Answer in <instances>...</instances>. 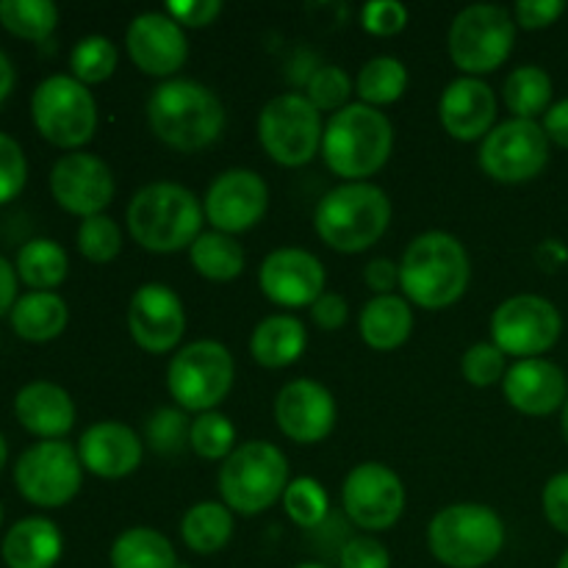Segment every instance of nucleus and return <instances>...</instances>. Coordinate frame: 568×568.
Returning a JSON list of instances; mask_svg holds the SVG:
<instances>
[{"label":"nucleus","mask_w":568,"mask_h":568,"mask_svg":"<svg viewBox=\"0 0 568 568\" xmlns=\"http://www.w3.org/2000/svg\"><path fill=\"white\" fill-rule=\"evenodd\" d=\"M469 253L453 233L427 231L416 236L399 261V288L414 305L442 311L469 288Z\"/></svg>","instance_id":"nucleus-1"},{"label":"nucleus","mask_w":568,"mask_h":568,"mask_svg":"<svg viewBox=\"0 0 568 568\" xmlns=\"http://www.w3.org/2000/svg\"><path fill=\"white\" fill-rule=\"evenodd\" d=\"M148 122L166 148L197 153L220 139L225 128V109L205 83L170 78L150 94Z\"/></svg>","instance_id":"nucleus-2"},{"label":"nucleus","mask_w":568,"mask_h":568,"mask_svg":"<svg viewBox=\"0 0 568 568\" xmlns=\"http://www.w3.org/2000/svg\"><path fill=\"white\" fill-rule=\"evenodd\" d=\"M133 242L148 253L189 250L203 231V205L181 183H148L133 194L125 211Z\"/></svg>","instance_id":"nucleus-3"},{"label":"nucleus","mask_w":568,"mask_h":568,"mask_svg":"<svg viewBox=\"0 0 568 568\" xmlns=\"http://www.w3.org/2000/svg\"><path fill=\"white\" fill-rule=\"evenodd\" d=\"M392 150V120L366 103H349L331 114L322 133V159L327 170L347 183H361L381 172Z\"/></svg>","instance_id":"nucleus-4"},{"label":"nucleus","mask_w":568,"mask_h":568,"mask_svg":"<svg viewBox=\"0 0 568 568\" xmlns=\"http://www.w3.org/2000/svg\"><path fill=\"white\" fill-rule=\"evenodd\" d=\"M392 222V200L369 181L342 183L320 200L314 227L327 247L338 253H364L381 242Z\"/></svg>","instance_id":"nucleus-5"},{"label":"nucleus","mask_w":568,"mask_h":568,"mask_svg":"<svg viewBox=\"0 0 568 568\" xmlns=\"http://www.w3.org/2000/svg\"><path fill=\"white\" fill-rule=\"evenodd\" d=\"M427 547L447 568H483L503 552L505 521L488 505H449L430 519Z\"/></svg>","instance_id":"nucleus-6"},{"label":"nucleus","mask_w":568,"mask_h":568,"mask_svg":"<svg viewBox=\"0 0 568 568\" xmlns=\"http://www.w3.org/2000/svg\"><path fill=\"white\" fill-rule=\"evenodd\" d=\"M288 460L275 444L247 442L233 449L220 466L222 503L242 516H258L283 499L288 486Z\"/></svg>","instance_id":"nucleus-7"},{"label":"nucleus","mask_w":568,"mask_h":568,"mask_svg":"<svg viewBox=\"0 0 568 568\" xmlns=\"http://www.w3.org/2000/svg\"><path fill=\"white\" fill-rule=\"evenodd\" d=\"M236 364L225 344L200 338L172 355L166 366V388L183 410L209 414L231 394Z\"/></svg>","instance_id":"nucleus-8"},{"label":"nucleus","mask_w":568,"mask_h":568,"mask_svg":"<svg viewBox=\"0 0 568 568\" xmlns=\"http://www.w3.org/2000/svg\"><path fill=\"white\" fill-rule=\"evenodd\" d=\"M514 42L516 22L503 6H466L449 26V55L455 67L471 78L499 70L514 53Z\"/></svg>","instance_id":"nucleus-9"},{"label":"nucleus","mask_w":568,"mask_h":568,"mask_svg":"<svg viewBox=\"0 0 568 568\" xmlns=\"http://www.w3.org/2000/svg\"><path fill=\"white\" fill-rule=\"evenodd\" d=\"M31 116L50 144L64 150L83 148L98 131V103L72 75H50L33 89Z\"/></svg>","instance_id":"nucleus-10"},{"label":"nucleus","mask_w":568,"mask_h":568,"mask_svg":"<svg viewBox=\"0 0 568 568\" xmlns=\"http://www.w3.org/2000/svg\"><path fill=\"white\" fill-rule=\"evenodd\" d=\"M322 111L305 94L272 98L258 114V142L275 164L305 166L322 150Z\"/></svg>","instance_id":"nucleus-11"},{"label":"nucleus","mask_w":568,"mask_h":568,"mask_svg":"<svg viewBox=\"0 0 568 568\" xmlns=\"http://www.w3.org/2000/svg\"><path fill=\"white\" fill-rule=\"evenodd\" d=\"M17 491L37 508H61L81 491L83 464L67 442H39L14 466Z\"/></svg>","instance_id":"nucleus-12"},{"label":"nucleus","mask_w":568,"mask_h":568,"mask_svg":"<svg viewBox=\"0 0 568 568\" xmlns=\"http://www.w3.org/2000/svg\"><path fill=\"white\" fill-rule=\"evenodd\" d=\"M564 320L549 300L538 294H516L497 305L491 316L494 344L514 358H538L558 344Z\"/></svg>","instance_id":"nucleus-13"},{"label":"nucleus","mask_w":568,"mask_h":568,"mask_svg":"<svg viewBox=\"0 0 568 568\" xmlns=\"http://www.w3.org/2000/svg\"><path fill=\"white\" fill-rule=\"evenodd\" d=\"M549 139L536 120H508L494 125L480 144V166L497 183H527L544 172Z\"/></svg>","instance_id":"nucleus-14"},{"label":"nucleus","mask_w":568,"mask_h":568,"mask_svg":"<svg viewBox=\"0 0 568 568\" xmlns=\"http://www.w3.org/2000/svg\"><path fill=\"white\" fill-rule=\"evenodd\" d=\"M342 503L353 525L366 532L388 530L405 510V486L386 464H358L342 486Z\"/></svg>","instance_id":"nucleus-15"},{"label":"nucleus","mask_w":568,"mask_h":568,"mask_svg":"<svg viewBox=\"0 0 568 568\" xmlns=\"http://www.w3.org/2000/svg\"><path fill=\"white\" fill-rule=\"evenodd\" d=\"M266 209H270V189L264 178L242 166L216 175L203 200L205 220L214 225V231L227 236L253 231L264 220Z\"/></svg>","instance_id":"nucleus-16"},{"label":"nucleus","mask_w":568,"mask_h":568,"mask_svg":"<svg viewBox=\"0 0 568 568\" xmlns=\"http://www.w3.org/2000/svg\"><path fill=\"white\" fill-rule=\"evenodd\" d=\"M50 192L61 209L89 220V216L103 214L114 200V175L103 159L78 150V153L61 155L53 164Z\"/></svg>","instance_id":"nucleus-17"},{"label":"nucleus","mask_w":568,"mask_h":568,"mask_svg":"<svg viewBox=\"0 0 568 568\" xmlns=\"http://www.w3.org/2000/svg\"><path fill=\"white\" fill-rule=\"evenodd\" d=\"M128 331L144 353H172L186 333V311L181 297L164 283L139 286L128 305Z\"/></svg>","instance_id":"nucleus-18"},{"label":"nucleus","mask_w":568,"mask_h":568,"mask_svg":"<svg viewBox=\"0 0 568 568\" xmlns=\"http://www.w3.org/2000/svg\"><path fill=\"white\" fill-rule=\"evenodd\" d=\"M325 266L314 253L300 247H281L264 258L258 286L270 303L281 308H305L325 294Z\"/></svg>","instance_id":"nucleus-19"},{"label":"nucleus","mask_w":568,"mask_h":568,"mask_svg":"<svg viewBox=\"0 0 568 568\" xmlns=\"http://www.w3.org/2000/svg\"><path fill=\"white\" fill-rule=\"evenodd\" d=\"M275 422L294 444H320L336 427V399L322 383L300 377L277 392Z\"/></svg>","instance_id":"nucleus-20"},{"label":"nucleus","mask_w":568,"mask_h":568,"mask_svg":"<svg viewBox=\"0 0 568 568\" xmlns=\"http://www.w3.org/2000/svg\"><path fill=\"white\" fill-rule=\"evenodd\" d=\"M125 48L133 64L153 78H170L186 64L189 42L183 28L161 11L133 17L125 31Z\"/></svg>","instance_id":"nucleus-21"},{"label":"nucleus","mask_w":568,"mask_h":568,"mask_svg":"<svg viewBox=\"0 0 568 568\" xmlns=\"http://www.w3.org/2000/svg\"><path fill=\"white\" fill-rule=\"evenodd\" d=\"M438 120H442L444 131L458 142L486 139L494 131V120H497L494 89L480 78H455L438 100Z\"/></svg>","instance_id":"nucleus-22"},{"label":"nucleus","mask_w":568,"mask_h":568,"mask_svg":"<svg viewBox=\"0 0 568 568\" xmlns=\"http://www.w3.org/2000/svg\"><path fill=\"white\" fill-rule=\"evenodd\" d=\"M78 458L83 469L103 480H122L133 475L144 458V444L122 422H94L78 442Z\"/></svg>","instance_id":"nucleus-23"},{"label":"nucleus","mask_w":568,"mask_h":568,"mask_svg":"<svg viewBox=\"0 0 568 568\" xmlns=\"http://www.w3.org/2000/svg\"><path fill=\"white\" fill-rule=\"evenodd\" d=\"M505 399L510 408L525 416H549L564 408L568 399V381L558 364L547 358L516 361L503 381Z\"/></svg>","instance_id":"nucleus-24"},{"label":"nucleus","mask_w":568,"mask_h":568,"mask_svg":"<svg viewBox=\"0 0 568 568\" xmlns=\"http://www.w3.org/2000/svg\"><path fill=\"white\" fill-rule=\"evenodd\" d=\"M17 422L42 442H61L75 425V403L61 386L48 381L28 383L14 397Z\"/></svg>","instance_id":"nucleus-25"},{"label":"nucleus","mask_w":568,"mask_h":568,"mask_svg":"<svg viewBox=\"0 0 568 568\" xmlns=\"http://www.w3.org/2000/svg\"><path fill=\"white\" fill-rule=\"evenodd\" d=\"M0 555L9 568H53L64 555V536L55 521L28 516L6 532Z\"/></svg>","instance_id":"nucleus-26"},{"label":"nucleus","mask_w":568,"mask_h":568,"mask_svg":"<svg viewBox=\"0 0 568 568\" xmlns=\"http://www.w3.org/2000/svg\"><path fill=\"white\" fill-rule=\"evenodd\" d=\"M308 347L305 325L292 314H272L255 325L250 336V355L266 369H286L297 364Z\"/></svg>","instance_id":"nucleus-27"},{"label":"nucleus","mask_w":568,"mask_h":568,"mask_svg":"<svg viewBox=\"0 0 568 568\" xmlns=\"http://www.w3.org/2000/svg\"><path fill=\"white\" fill-rule=\"evenodd\" d=\"M358 331L372 349L392 353V349L403 347L414 333V311H410L408 300L397 297V294L372 297L361 311Z\"/></svg>","instance_id":"nucleus-28"},{"label":"nucleus","mask_w":568,"mask_h":568,"mask_svg":"<svg viewBox=\"0 0 568 568\" xmlns=\"http://www.w3.org/2000/svg\"><path fill=\"white\" fill-rule=\"evenodd\" d=\"M11 327L22 342H53L70 322L67 303L55 292H28L11 308Z\"/></svg>","instance_id":"nucleus-29"},{"label":"nucleus","mask_w":568,"mask_h":568,"mask_svg":"<svg viewBox=\"0 0 568 568\" xmlns=\"http://www.w3.org/2000/svg\"><path fill=\"white\" fill-rule=\"evenodd\" d=\"M109 564L111 568H178V555L164 532L131 527L114 538Z\"/></svg>","instance_id":"nucleus-30"},{"label":"nucleus","mask_w":568,"mask_h":568,"mask_svg":"<svg viewBox=\"0 0 568 568\" xmlns=\"http://www.w3.org/2000/svg\"><path fill=\"white\" fill-rule=\"evenodd\" d=\"M183 544L194 555H216L233 538V510L225 503H197L181 521Z\"/></svg>","instance_id":"nucleus-31"},{"label":"nucleus","mask_w":568,"mask_h":568,"mask_svg":"<svg viewBox=\"0 0 568 568\" xmlns=\"http://www.w3.org/2000/svg\"><path fill=\"white\" fill-rule=\"evenodd\" d=\"M17 277L33 292H53L61 286L70 272V258H67L64 247L53 239H31L17 253Z\"/></svg>","instance_id":"nucleus-32"},{"label":"nucleus","mask_w":568,"mask_h":568,"mask_svg":"<svg viewBox=\"0 0 568 568\" xmlns=\"http://www.w3.org/2000/svg\"><path fill=\"white\" fill-rule=\"evenodd\" d=\"M189 261L197 275L214 283H231L244 272L242 244L220 231L200 233L197 242L189 247Z\"/></svg>","instance_id":"nucleus-33"},{"label":"nucleus","mask_w":568,"mask_h":568,"mask_svg":"<svg viewBox=\"0 0 568 568\" xmlns=\"http://www.w3.org/2000/svg\"><path fill=\"white\" fill-rule=\"evenodd\" d=\"M503 100L508 111H514L516 120H536L538 114H547L552 103V78L544 67H516L505 78Z\"/></svg>","instance_id":"nucleus-34"},{"label":"nucleus","mask_w":568,"mask_h":568,"mask_svg":"<svg viewBox=\"0 0 568 568\" xmlns=\"http://www.w3.org/2000/svg\"><path fill=\"white\" fill-rule=\"evenodd\" d=\"M405 89H408V70L394 55H375V59L361 67L358 78H355V92L372 109L397 103Z\"/></svg>","instance_id":"nucleus-35"},{"label":"nucleus","mask_w":568,"mask_h":568,"mask_svg":"<svg viewBox=\"0 0 568 568\" xmlns=\"http://www.w3.org/2000/svg\"><path fill=\"white\" fill-rule=\"evenodd\" d=\"M0 26L20 39L44 42L59 26V9L50 0H0Z\"/></svg>","instance_id":"nucleus-36"},{"label":"nucleus","mask_w":568,"mask_h":568,"mask_svg":"<svg viewBox=\"0 0 568 568\" xmlns=\"http://www.w3.org/2000/svg\"><path fill=\"white\" fill-rule=\"evenodd\" d=\"M116 61H120V53H116L114 42L100 37V33H92V37H83L81 42L72 48L70 70L75 81L89 87V83L109 81L116 70Z\"/></svg>","instance_id":"nucleus-37"},{"label":"nucleus","mask_w":568,"mask_h":568,"mask_svg":"<svg viewBox=\"0 0 568 568\" xmlns=\"http://www.w3.org/2000/svg\"><path fill=\"white\" fill-rule=\"evenodd\" d=\"M283 508L286 516L303 530H314L331 514V497H327L325 486L314 477H297L286 486L283 494Z\"/></svg>","instance_id":"nucleus-38"},{"label":"nucleus","mask_w":568,"mask_h":568,"mask_svg":"<svg viewBox=\"0 0 568 568\" xmlns=\"http://www.w3.org/2000/svg\"><path fill=\"white\" fill-rule=\"evenodd\" d=\"M189 447L205 460H225L236 449V427L220 410L197 414V419L192 422Z\"/></svg>","instance_id":"nucleus-39"},{"label":"nucleus","mask_w":568,"mask_h":568,"mask_svg":"<svg viewBox=\"0 0 568 568\" xmlns=\"http://www.w3.org/2000/svg\"><path fill=\"white\" fill-rule=\"evenodd\" d=\"M144 436L159 455H181L192 438V422L183 408H159L148 419Z\"/></svg>","instance_id":"nucleus-40"},{"label":"nucleus","mask_w":568,"mask_h":568,"mask_svg":"<svg viewBox=\"0 0 568 568\" xmlns=\"http://www.w3.org/2000/svg\"><path fill=\"white\" fill-rule=\"evenodd\" d=\"M78 250L92 264H109L122 250V231L111 216H89L78 227Z\"/></svg>","instance_id":"nucleus-41"},{"label":"nucleus","mask_w":568,"mask_h":568,"mask_svg":"<svg viewBox=\"0 0 568 568\" xmlns=\"http://www.w3.org/2000/svg\"><path fill=\"white\" fill-rule=\"evenodd\" d=\"M460 372H464L466 381L477 388H488L494 383L505 381V372H508V355L497 347L494 342H480L471 344L469 349L460 358Z\"/></svg>","instance_id":"nucleus-42"},{"label":"nucleus","mask_w":568,"mask_h":568,"mask_svg":"<svg viewBox=\"0 0 568 568\" xmlns=\"http://www.w3.org/2000/svg\"><path fill=\"white\" fill-rule=\"evenodd\" d=\"M349 94H353V81H349L347 70L331 64L320 67V70L308 78V94H305V98H308L320 111H333V114H336L344 105H349Z\"/></svg>","instance_id":"nucleus-43"},{"label":"nucleus","mask_w":568,"mask_h":568,"mask_svg":"<svg viewBox=\"0 0 568 568\" xmlns=\"http://www.w3.org/2000/svg\"><path fill=\"white\" fill-rule=\"evenodd\" d=\"M26 153H22V148L17 144V139H11L9 133L0 131V205L14 200L17 194L26 189Z\"/></svg>","instance_id":"nucleus-44"},{"label":"nucleus","mask_w":568,"mask_h":568,"mask_svg":"<svg viewBox=\"0 0 568 568\" xmlns=\"http://www.w3.org/2000/svg\"><path fill=\"white\" fill-rule=\"evenodd\" d=\"M361 26L372 37H394L408 26V9L397 0H372L361 11Z\"/></svg>","instance_id":"nucleus-45"},{"label":"nucleus","mask_w":568,"mask_h":568,"mask_svg":"<svg viewBox=\"0 0 568 568\" xmlns=\"http://www.w3.org/2000/svg\"><path fill=\"white\" fill-rule=\"evenodd\" d=\"M342 568H392V555L377 538L355 536L338 552Z\"/></svg>","instance_id":"nucleus-46"},{"label":"nucleus","mask_w":568,"mask_h":568,"mask_svg":"<svg viewBox=\"0 0 568 568\" xmlns=\"http://www.w3.org/2000/svg\"><path fill=\"white\" fill-rule=\"evenodd\" d=\"M222 0H170L166 3V14L186 28H205L222 14Z\"/></svg>","instance_id":"nucleus-47"},{"label":"nucleus","mask_w":568,"mask_h":568,"mask_svg":"<svg viewBox=\"0 0 568 568\" xmlns=\"http://www.w3.org/2000/svg\"><path fill=\"white\" fill-rule=\"evenodd\" d=\"M544 516L558 532L568 536V471H560L544 486L541 494Z\"/></svg>","instance_id":"nucleus-48"},{"label":"nucleus","mask_w":568,"mask_h":568,"mask_svg":"<svg viewBox=\"0 0 568 568\" xmlns=\"http://www.w3.org/2000/svg\"><path fill=\"white\" fill-rule=\"evenodd\" d=\"M566 11L564 0H519L514 9L516 22L527 31H538V28H549L558 22V17Z\"/></svg>","instance_id":"nucleus-49"},{"label":"nucleus","mask_w":568,"mask_h":568,"mask_svg":"<svg viewBox=\"0 0 568 568\" xmlns=\"http://www.w3.org/2000/svg\"><path fill=\"white\" fill-rule=\"evenodd\" d=\"M311 320L322 331H342L349 320V305L342 294L325 292L314 305H311Z\"/></svg>","instance_id":"nucleus-50"},{"label":"nucleus","mask_w":568,"mask_h":568,"mask_svg":"<svg viewBox=\"0 0 568 568\" xmlns=\"http://www.w3.org/2000/svg\"><path fill=\"white\" fill-rule=\"evenodd\" d=\"M366 286L375 292V297H383V294H394L399 283V264H394L392 258H375L366 264L364 270Z\"/></svg>","instance_id":"nucleus-51"},{"label":"nucleus","mask_w":568,"mask_h":568,"mask_svg":"<svg viewBox=\"0 0 568 568\" xmlns=\"http://www.w3.org/2000/svg\"><path fill=\"white\" fill-rule=\"evenodd\" d=\"M544 133H547L549 142L560 144L568 150V98L560 103L549 105V111L544 114Z\"/></svg>","instance_id":"nucleus-52"},{"label":"nucleus","mask_w":568,"mask_h":568,"mask_svg":"<svg viewBox=\"0 0 568 568\" xmlns=\"http://www.w3.org/2000/svg\"><path fill=\"white\" fill-rule=\"evenodd\" d=\"M17 303V270L0 255V316L11 314Z\"/></svg>","instance_id":"nucleus-53"},{"label":"nucleus","mask_w":568,"mask_h":568,"mask_svg":"<svg viewBox=\"0 0 568 568\" xmlns=\"http://www.w3.org/2000/svg\"><path fill=\"white\" fill-rule=\"evenodd\" d=\"M11 89H14V67H11L9 55L0 50V105L6 103V98L11 94Z\"/></svg>","instance_id":"nucleus-54"},{"label":"nucleus","mask_w":568,"mask_h":568,"mask_svg":"<svg viewBox=\"0 0 568 568\" xmlns=\"http://www.w3.org/2000/svg\"><path fill=\"white\" fill-rule=\"evenodd\" d=\"M6 458H9V444H6L3 433H0V471H3V466H6Z\"/></svg>","instance_id":"nucleus-55"},{"label":"nucleus","mask_w":568,"mask_h":568,"mask_svg":"<svg viewBox=\"0 0 568 568\" xmlns=\"http://www.w3.org/2000/svg\"><path fill=\"white\" fill-rule=\"evenodd\" d=\"M560 427H564V438H566V444H568V399H566V405H564V422H560Z\"/></svg>","instance_id":"nucleus-56"},{"label":"nucleus","mask_w":568,"mask_h":568,"mask_svg":"<svg viewBox=\"0 0 568 568\" xmlns=\"http://www.w3.org/2000/svg\"><path fill=\"white\" fill-rule=\"evenodd\" d=\"M292 568H327L325 564H297V566H292Z\"/></svg>","instance_id":"nucleus-57"},{"label":"nucleus","mask_w":568,"mask_h":568,"mask_svg":"<svg viewBox=\"0 0 568 568\" xmlns=\"http://www.w3.org/2000/svg\"><path fill=\"white\" fill-rule=\"evenodd\" d=\"M555 568H568V549H566V552H564V558L558 560V566H555Z\"/></svg>","instance_id":"nucleus-58"},{"label":"nucleus","mask_w":568,"mask_h":568,"mask_svg":"<svg viewBox=\"0 0 568 568\" xmlns=\"http://www.w3.org/2000/svg\"><path fill=\"white\" fill-rule=\"evenodd\" d=\"M0 525H3V505H0Z\"/></svg>","instance_id":"nucleus-59"}]
</instances>
